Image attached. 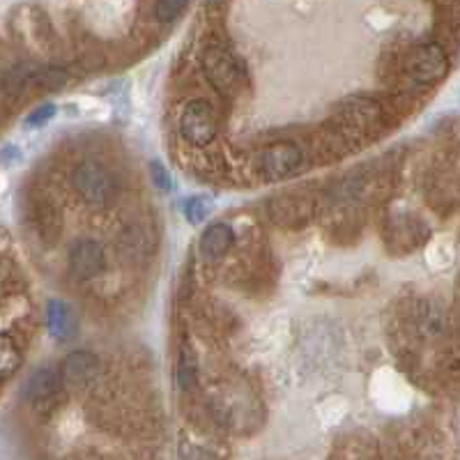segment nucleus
Returning a JSON list of instances; mask_svg holds the SVG:
<instances>
[{
    "label": "nucleus",
    "mask_w": 460,
    "mask_h": 460,
    "mask_svg": "<svg viewBox=\"0 0 460 460\" xmlns=\"http://www.w3.org/2000/svg\"><path fill=\"white\" fill-rule=\"evenodd\" d=\"M189 0H156L154 5V18L159 23H173L178 18L184 7H187Z\"/></svg>",
    "instance_id": "15"
},
{
    "label": "nucleus",
    "mask_w": 460,
    "mask_h": 460,
    "mask_svg": "<svg viewBox=\"0 0 460 460\" xmlns=\"http://www.w3.org/2000/svg\"><path fill=\"white\" fill-rule=\"evenodd\" d=\"M203 72L212 87L221 95H232L240 87L242 74L235 55L219 44H210L203 51Z\"/></svg>",
    "instance_id": "2"
},
{
    "label": "nucleus",
    "mask_w": 460,
    "mask_h": 460,
    "mask_svg": "<svg viewBox=\"0 0 460 460\" xmlns=\"http://www.w3.org/2000/svg\"><path fill=\"white\" fill-rule=\"evenodd\" d=\"M232 242H235V232L228 223H212L200 235V244H198L200 256L205 260H219L230 251Z\"/></svg>",
    "instance_id": "9"
},
{
    "label": "nucleus",
    "mask_w": 460,
    "mask_h": 460,
    "mask_svg": "<svg viewBox=\"0 0 460 460\" xmlns=\"http://www.w3.org/2000/svg\"><path fill=\"white\" fill-rule=\"evenodd\" d=\"M21 366V350L9 334H0V383L12 378Z\"/></svg>",
    "instance_id": "12"
},
{
    "label": "nucleus",
    "mask_w": 460,
    "mask_h": 460,
    "mask_svg": "<svg viewBox=\"0 0 460 460\" xmlns=\"http://www.w3.org/2000/svg\"><path fill=\"white\" fill-rule=\"evenodd\" d=\"M46 322H48V329H51V334L60 341H67L72 336L74 331V316L70 306L65 304L60 299H51L46 306Z\"/></svg>",
    "instance_id": "11"
},
{
    "label": "nucleus",
    "mask_w": 460,
    "mask_h": 460,
    "mask_svg": "<svg viewBox=\"0 0 460 460\" xmlns=\"http://www.w3.org/2000/svg\"><path fill=\"white\" fill-rule=\"evenodd\" d=\"M60 373H63L65 387L85 391V389L95 387L97 378H100V359L87 350H76L72 355L65 357Z\"/></svg>",
    "instance_id": "8"
},
{
    "label": "nucleus",
    "mask_w": 460,
    "mask_h": 460,
    "mask_svg": "<svg viewBox=\"0 0 460 460\" xmlns=\"http://www.w3.org/2000/svg\"><path fill=\"white\" fill-rule=\"evenodd\" d=\"M67 267L78 281L100 277L106 267L104 244L97 240H76L70 247V253H67Z\"/></svg>",
    "instance_id": "6"
},
{
    "label": "nucleus",
    "mask_w": 460,
    "mask_h": 460,
    "mask_svg": "<svg viewBox=\"0 0 460 460\" xmlns=\"http://www.w3.org/2000/svg\"><path fill=\"white\" fill-rule=\"evenodd\" d=\"M196 378H198V361L191 348H182L178 359V387L182 391H189L196 387Z\"/></svg>",
    "instance_id": "14"
},
{
    "label": "nucleus",
    "mask_w": 460,
    "mask_h": 460,
    "mask_svg": "<svg viewBox=\"0 0 460 460\" xmlns=\"http://www.w3.org/2000/svg\"><path fill=\"white\" fill-rule=\"evenodd\" d=\"M63 373L53 366H42L28 378L26 383V398L35 405L39 412H51L58 407L63 398Z\"/></svg>",
    "instance_id": "4"
},
{
    "label": "nucleus",
    "mask_w": 460,
    "mask_h": 460,
    "mask_svg": "<svg viewBox=\"0 0 460 460\" xmlns=\"http://www.w3.org/2000/svg\"><path fill=\"white\" fill-rule=\"evenodd\" d=\"M72 187L78 196L97 210H109L117 200V180L104 164L95 159H83L72 171Z\"/></svg>",
    "instance_id": "1"
},
{
    "label": "nucleus",
    "mask_w": 460,
    "mask_h": 460,
    "mask_svg": "<svg viewBox=\"0 0 460 460\" xmlns=\"http://www.w3.org/2000/svg\"><path fill=\"white\" fill-rule=\"evenodd\" d=\"M378 115V104L373 100H366V97H357V100H350L346 104V117L357 127H368L370 122H375Z\"/></svg>",
    "instance_id": "13"
},
{
    "label": "nucleus",
    "mask_w": 460,
    "mask_h": 460,
    "mask_svg": "<svg viewBox=\"0 0 460 460\" xmlns=\"http://www.w3.org/2000/svg\"><path fill=\"white\" fill-rule=\"evenodd\" d=\"M301 161H304V152H301L299 145L292 141H281V143L269 145V148L262 152L260 169L265 178L283 180V178H290L292 173H297Z\"/></svg>",
    "instance_id": "7"
},
{
    "label": "nucleus",
    "mask_w": 460,
    "mask_h": 460,
    "mask_svg": "<svg viewBox=\"0 0 460 460\" xmlns=\"http://www.w3.org/2000/svg\"><path fill=\"white\" fill-rule=\"evenodd\" d=\"M180 132L196 148H205L217 136V115L212 104L205 100H191L180 115Z\"/></svg>",
    "instance_id": "3"
},
{
    "label": "nucleus",
    "mask_w": 460,
    "mask_h": 460,
    "mask_svg": "<svg viewBox=\"0 0 460 460\" xmlns=\"http://www.w3.org/2000/svg\"><path fill=\"white\" fill-rule=\"evenodd\" d=\"M150 175H152L154 187H159L161 191H171V189H173L171 175H169V171H166L159 161H152V164H150Z\"/></svg>",
    "instance_id": "17"
},
{
    "label": "nucleus",
    "mask_w": 460,
    "mask_h": 460,
    "mask_svg": "<svg viewBox=\"0 0 460 460\" xmlns=\"http://www.w3.org/2000/svg\"><path fill=\"white\" fill-rule=\"evenodd\" d=\"M184 214H187V219L191 223H203L205 217L210 214V200L203 198V196H193V198H189L187 205H184Z\"/></svg>",
    "instance_id": "16"
},
{
    "label": "nucleus",
    "mask_w": 460,
    "mask_h": 460,
    "mask_svg": "<svg viewBox=\"0 0 460 460\" xmlns=\"http://www.w3.org/2000/svg\"><path fill=\"white\" fill-rule=\"evenodd\" d=\"M33 212H35V226L39 230V237L51 244L58 237V232H60V214H58L55 203L51 198H46V196H39L33 205Z\"/></svg>",
    "instance_id": "10"
},
{
    "label": "nucleus",
    "mask_w": 460,
    "mask_h": 460,
    "mask_svg": "<svg viewBox=\"0 0 460 460\" xmlns=\"http://www.w3.org/2000/svg\"><path fill=\"white\" fill-rule=\"evenodd\" d=\"M407 67H410V76H412L414 83L430 85L446 74V67H449L446 51L437 42H424L414 48L412 55H410Z\"/></svg>",
    "instance_id": "5"
},
{
    "label": "nucleus",
    "mask_w": 460,
    "mask_h": 460,
    "mask_svg": "<svg viewBox=\"0 0 460 460\" xmlns=\"http://www.w3.org/2000/svg\"><path fill=\"white\" fill-rule=\"evenodd\" d=\"M53 115H55V106H53V104H44V106H39L37 111H33L31 115H28L26 124H31V127H39V124H44V122L51 120Z\"/></svg>",
    "instance_id": "18"
}]
</instances>
